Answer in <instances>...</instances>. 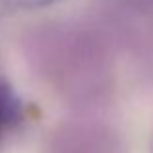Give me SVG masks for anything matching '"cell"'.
I'll list each match as a JSON object with an SVG mask.
<instances>
[{
	"instance_id": "3957f363",
	"label": "cell",
	"mask_w": 153,
	"mask_h": 153,
	"mask_svg": "<svg viewBox=\"0 0 153 153\" xmlns=\"http://www.w3.org/2000/svg\"><path fill=\"white\" fill-rule=\"evenodd\" d=\"M22 116V105L8 85L0 83V136L12 128Z\"/></svg>"
},
{
	"instance_id": "7a4b0ae2",
	"label": "cell",
	"mask_w": 153,
	"mask_h": 153,
	"mask_svg": "<svg viewBox=\"0 0 153 153\" xmlns=\"http://www.w3.org/2000/svg\"><path fill=\"white\" fill-rule=\"evenodd\" d=\"M49 153H124V146L101 124L74 122L60 126L49 143Z\"/></svg>"
},
{
	"instance_id": "277c9868",
	"label": "cell",
	"mask_w": 153,
	"mask_h": 153,
	"mask_svg": "<svg viewBox=\"0 0 153 153\" xmlns=\"http://www.w3.org/2000/svg\"><path fill=\"white\" fill-rule=\"evenodd\" d=\"M54 2L58 0H4V6L10 10H37V8L51 6Z\"/></svg>"
},
{
	"instance_id": "5b68a950",
	"label": "cell",
	"mask_w": 153,
	"mask_h": 153,
	"mask_svg": "<svg viewBox=\"0 0 153 153\" xmlns=\"http://www.w3.org/2000/svg\"><path fill=\"white\" fill-rule=\"evenodd\" d=\"M151 153H153V147H151Z\"/></svg>"
},
{
	"instance_id": "6da1fadb",
	"label": "cell",
	"mask_w": 153,
	"mask_h": 153,
	"mask_svg": "<svg viewBox=\"0 0 153 153\" xmlns=\"http://www.w3.org/2000/svg\"><path fill=\"white\" fill-rule=\"evenodd\" d=\"M41 62L45 66L47 78L51 83L66 91H74L76 95L93 91L99 83L101 60L91 41H85L82 35H70L66 31H58L41 39Z\"/></svg>"
}]
</instances>
